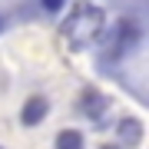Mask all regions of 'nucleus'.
Here are the masks:
<instances>
[{
  "mask_svg": "<svg viewBox=\"0 0 149 149\" xmlns=\"http://www.w3.org/2000/svg\"><path fill=\"white\" fill-rule=\"evenodd\" d=\"M0 30H3V17H0Z\"/></svg>",
  "mask_w": 149,
  "mask_h": 149,
  "instance_id": "1a4fd4ad",
  "label": "nucleus"
},
{
  "mask_svg": "<svg viewBox=\"0 0 149 149\" xmlns=\"http://www.w3.org/2000/svg\"><path fill=\"white\" fill-rule=\"evenodd\" d=\"M106 106H109L106 96H100V93H86V96H83V103H80V109H83L90 119H100L103 113H106Z\"/></svg>",
  "mask_w": 149,
  "mask_h": 149,
  "instance_id": "7ed1b4c3",
  "label": "nucleus"
},
{
  "mask_svg": "<svg viewBox=\"0 0 149 149\" xmlns=\"http://www.w3.org/2000/svg\"><path fill=\"white\" fill-rule=\"evenodd\" d=\"M100 30H103V13L93 10V7H80L73 13V20H70V27H66V33L73 37L76 47H86L90 40H96Z\"/></svg>",
  "mask_w": 149,
  "mask_h": 149,
  "instance_id": "f257e3e1",
  "label": "nucleus"
},
{
  "mask_svg": "<svg viewBox=\"0 0 149 149\" xmlns=\"http://www.w3.org/2000/svg\"><path fill=\"white\" fill-rule=\"evenodd\" d=\"M116 133H119V139H123L126 146H136L139 136H143V123L126 116V119H119V129H116Z\"/></svg>",
  "mask_w": 149,
  "mask_h": 149,
  "instance_id": "20e7f679",
  "label": "nucleus"
},
{
  "mask_svg": "<svg viewBox=\"0 0 149 149\" xmlns=\"http://www.w3.org/2000/svg\"><path fill=\"white\" fill-rule=\"evenodd\" d=\"M136 40H139V27H136V23H129V20H123V23H119V33H116V53L129 50Z\"/></svg>",
  "mask_w": 149,
  "mask_h": 149,
  "instance_id": "39448f33",
  "label": "nucleus"
},
{
  "mask_svg": "<svg viewBox=\"0 0 149 149\" xmlns=\"http://www.w3.org/2000/svg\"><path fill=\"white\" fill-rule=\"evenodd\" d=\"M47 113H50V100L47 96H30L23 103V109H20V123L23 126H40L47 119Z\"/></svg>",
  "mask_w": 149,
  "mask_h": 149,
  "instance_id": "f03ea898",
  "label": "nucleus"
},
{
  "mask_svg": "<svg viewBox=\"0 0 149 149\" xmlns=\"http://www.w3.org/2000/svg\"><path fill=\"white\" fill-rule=\"evenodd\" d=\"M56 149H83V133L80 129H63L56 136Z\"/></svg>",
  "mask_w": 149,
  "mask_h": 149,
  "instance_id": "423d86ee",
  "label": "nucleus"
},
{
  "mask_svg": "<svg viewBox=\"0 0 149 149\" xmlns=\"http://www.w3.org/2000/svg\"><path fill=\"white\" fill-rule=\"evenodd\" d=\"M100 149H119V146H100Z\"/></svg>",
  "mask_w": 149,
  "mask_h": 149,
  "instance_id": "6e6552de",
  "label": "nucleus"
},
{
  "mask_svg": "<svg viewBox=\"0 0 149 149\" xmlns=\"http://www.w3.org/2000/svg\"><path fill=\"white\" fill-rule=\"evenodd\" d=\"M63 3H66V0H40V7H43L47 13H60V10H63Z\"/></svg>",
  "mask_w": 149,
  "mask_h": 149,
  "instance_id": "0eeeda50",
  "label": "nucleus"
}]
</instances>
